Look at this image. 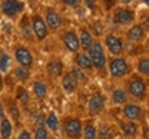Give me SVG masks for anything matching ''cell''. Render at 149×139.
I'll list each match as a JSON object with an SVG mask.
<instances>
[{"mask_svg":"<svg viewBox=\"0 0 149 139\" xmlns=\"http://www.w3.org/2000/svg\"><path fill=\"white\" fill-rule=\"evenodd\" d=\"M124 90L127 92L130 99L134 102H146L148 99V81L145 77L137 75V73H131L126 80L124 84Z\"/></svg>","mask_w":149,"mask_h":139,"instance_id":"1","label":"cell"},{"mask_svg":"<svg viewBox=\"0 0 149 139\" xmlns=\"http://www.w3.org/2000/svg\"><path fill=\"white\" fill-rule=\"evenodd\" d=\"M107 70L112 80H123L133 73V66L123 57H109L107 59Z\"/></svg>","mask_w":149,"mask_h":139,"instance_id":"2","label":"cell"},{"mask_svg":"<svg viewBox=\"0 0 149 139\" xmlns=\"http://www.w3.org/2000/svg\"><path fill=\"white\" fill-rule=\"evenodd\" d=\"M87 55L90 57L93 64V69L97 72H107V51L102 46V41L98 39H94L93 44L87 50Z\"/></svg>","mask_w":149,"mask_h":139,"instance_id":"3","label":"cell"},{"mask_svg":"<svg viewBox=\"0 0 149 139\" xmlns=\"http://www.w3.org/2000/svg\"><path fill=\"white\" fill-rule=\"evenodd\" d=\"M112 12V21L116 26L128 28L137 21V11L130 6H116Z\"/></svg>","mask_w":149,"mask_h":139,"instance_id":"4","label":"cell"},{"mask_svg":"<svg viewBox=\"0 0 149 139\" xmlns=\"http://www.w3.org/2000/svg\"><path fill=\"white\" fill-rule=\"evenodd\" d=\"M102 46L105 48V51L109 53L111 57H123L126 53V43L124 39L115 32L105 33L102 37Z\"/></svg>","mask_w":149,"mask_h":139,"instance_id":"5","label":"cell"},{"mask_svg":"<svg viewBox=\"0 0 149 139\" xmlns=\"http://www.w3.org/2000/svg\"><path fill=\"white\" fill-rule=\"evenodd\" d=\"M59 129L62 131L64 138L66 139H80L81 138V129H83V121L79 117L68 116L61 121Z\"/></svg>","mask_w":149,"mask_h":139,"instance_id":"6","label":"cell"},{"mask_svg":"<svg viewBox=\"0 0 149 139\" xmlns=\"http://www.w3.org/2000/svg\"><path fill=\"white\" fill-rule=\"evenodd\" d=\"M13 59L22 68L32 70L35 66V55L32 50L25 44H15L13 47Z\"/></svg>","mask_w":149,"mask_h":139,"instance_id":"7","label":"cell"},{"mask_svg":"<svg viewBox=\"0 0 149 139\" xmlns=\"http://www.w3.org/2000/svg\"><path fill=\"white\" fill-rule=\"evenodd\" d=\"M42 17L50 32H58L59 29L64 26V17L54 7H44Z\"/></svg>","mask_w":149,"mask_h":139,"instance_id":"8","label":"cell"},{"mask_svg":"<svg viewBox=\"0 0 149 139\" xmlns=\"http://www.w3.org/2000/svg\"><path fill=\"white\" fill-rule=\"evenodd\" d=\"M0 11L10 19H17L25 12V3L22 0H1Z\"/></svg>","mask_w":149,"mask_h":139,"instance_id":"9","label":"cell"},{"mask_svg":"<svg viewBox=\"0 0 149 139\" xmlns=\"http://www.w3.org/2000/svg\"><path fill=\"white\" fill-rule=\"evenodd\" d=\"M107 106V95L101 91H95L91 94L87 102V112L91 117H97L104 113Z\"/></svg>","mask_w":149,"mask_h":139,"instance_id":"10","label":"cell"},{"mask_svg":"<svg viewBox=\"0 0 149 139\" xmlns=\"http://www.w3.org/2000/svg\"><path fill=\"white\" fill-rule=\"evenodd\" d=\"M122 114H123V117H124V120L138 123V121H142V118H144L145 109L138 102L130 101L126 105L122 106Z\"/></svg>","mask_w":149,"mask_h":139,"instance_id":"11","label":"cell"},{"mask_svg":"<svg viewBox=\"0 0 149 139\" xmlns=\"http://www.w3.org/2000/svg\"><path fill=\"white\" fill-rule=\"evenodd\" d=\"M29 19H31V26H32L33 35H35V39H36L37 43H42L50 35V30H48L46 22L43 19V17L37 12H33L32 15H29Z\"/></svg>","mask_w":149,"mask_h":139,"instance_id":"12","label":"cell"},{"mask_svg":"<svg viewBox=\"0 0 149 139\" xmlns=\"http://www.w3.org/2000/svg\"><path fill=\"white\" fill-rule=\"evenodd\" d=\"M59 39H61V43L64 44V47L72 54H76L80 51V44H79V37H77V32L76 29H64L61 35H59Z\"/></svg>","mask_w":149,"mask_h":139,"instance_id":"13","label":"cell"},{"mask_svg":"<svg viewBox=\"0 0 149 139\" xmlns=\"http://www.w3.org/2000/svg\"><path fill=\"white\" fill-rule=\"evenodd\" d=\"M124 36L127 39L128 41H131L133 44L137 43H142L146 36H148V32H146V26L144 24H139V22H134L133 25L126 29L124 32Z\"/></svg>","mask_w":149,"mask_h":139,"instance_id":"14","label":"cell"},{"mask_svg":"<svg viewBox=\"0 0 149 139\" xmlns=\"http://www.w3.org/2000/svg\"><path fill=\"white\" fill-rule=\"evenodd\" d=\"M65 65L62 62V59L57 58V57H53L47 61L46 64V73L47 76L51 79V80H57V79H61L62 73L65 72Z\"/></svg>","mask_w":149,"mask_h":139,"instance_id":"15","label":"cell"},{"mask_svg":"<svg viewBox=\"0 0 149 139\" xmlns=\"http://www.w3.org/2000/svg\"><path fill=\"white\" fill-rule=\"evenodd\" d=\"M18 29H19V33L21 36L26 41L29 43H36V39H35V35H33L32 26H31V19H29V14L28 12H24L18 21Z\"/></svg>","mask_w":149,"mask_h":139,"instance_id":"16","label":"cell"},{"mask_svg":"<svg viewBox=\"0 0 149 139\" xmlns=\"http://www.w3.org/2000/svg\"><path fill=\"white\" fill-rule=\"evenodd\" d=\"M61 87H62L65 94H73L79 88V81L76 80V77L69 70H65L61 76Z\"/></svg>","mask_w":149,"mask_h":139,"instance_id":"17","label":"cell"},{"mask_svg":"<svg viewBox=\"0 0 149 139\" xmlns=\"http://www.w3.org/2000/svg\"><path fill=\"white\" fill-rule=\"evenodd\" d=\"M139 124L135 121H127L124 120L120 123V131L124 138L127 139H135L139 135Z\"/></svg>","mask_w":149,"mask_h":139,"instance_id":"18","label":"cell"},{"mask_svg":"<svg viewBox=\"0 0 149 139\" xmlns=\"http://www.w3.org/2000/svg\"><path fill=\"white\" fill-rule=\"evenodd\" d=\"M117 128L112 123H100L97 127V139H115Z\"/></svg>","mask_w":149,"mask_h":139,"instance_id":"19","label":"cell"},{"mask_svg":"<svg viewBox=\"0 0 149 139\" xmlns=\"http://www.w3.org/2000/svg\"><path fill=\"white\" fill-rule=\"evenodd\" d=\"M77 37H79V44H80V51L87 53V50L90 48V46L94 41V36L91 35L87 26H80L79 32H77Z\"/></svg>","mask_w":149,"mask_h":139,"instance_id":"20","label":"cell"},{"mask_svg":"<svg viewBox=\"0 0 149 139\" xmlns=\"http://www.w3.org/2000/svg\"><path fill=\"white\" fill-rule=\"evenodd\" d=\"M111 101H112V103L116 105V106H123V105H126L127 102H130V98H128L127 92L124 90V87L116 86L115 88H112Z\"/></svg>","mask_w":149,"mask_h":139,"instance_id":"21","label":"cell"},{"mask_svg":"<svg viewBox=\"0 0 149 139\" xmlns=\"http://www.w3.org/2000/svg\"><path fill=\"white\" fill-rule=\"evenodd\" d=\"M73 62L77 68L83 69L84 72H87V73H91V72L94 70L93 69V64H91V61H90V57H88L87 53H84V51H79V53L74 54Z\"/></svg>","mask_w":149,"mask_h":139,"instance_id":"22","label":"cell"},{"mask_svg":"<svg viewBox=\"0 0 149 139\" xmlns=\"http://www.w3.org/2000/svg\"><path fill=\"white\" fill-rule=\"evenodd\" d=\"M32 92L33 96L39 99V101H43L46 99L48 95V86L44 80H40V79H35L32 80Z\"/></svg>","mask_w":149,"mask_h":139,"instance_id":"23","label":"cell"},{"mask_svg":"<svg viewBox=\"0 0 149 139\" xmlns=\"http://www.w3.org/2000/svg\"><path fill=\"white\" fill-rule=\"evenodd\" d=\"M6 109V114L7 117L10 118L14 125H19V121H21V109H19V105L17 103L14 99H10L8 101V106H4Z\"/></svg>","mask_w":149,"mask_h":139,"instance_id":"24","label":"cell"},{"mask_svg":"<svg viewBox=\"0 0 149 139\" xmlns=\"http://www.w3.org/2000/svg\"><path fill=\"white\" fill-rule=\"evenodd\" d=\"M14 131H15V125L7 117V114L0 118V139H13Z\"/></svg>","mask_w":149,"mask_h":139,"instance_id":"25","label":"cell"},{"mask_svg":"<svg viewBox=\"0 0 149 139\" xmlns=\"http://www.w3.org/2000/svg\"><path fill=\"white\" fill-rule=\"evenodd\" d=\"M31 75H32V70L26 69V68H22L19 65L14 66L11 69V76L15 79L21 86H25L28 81H31Z\"/></svg>","mask_w":149,"mask_h":139,"instance_id":"26","label":"cell"},{"mask_svg":"<svg viewBox=\"0 0 149 139\" xmlns=\"http://www.w3.org/2000/svg\"><path fill=\"white\" fill-rule=\"evenodd\" d=\"M14 59L11 57V54H8L6 50L0 48V73L4 75L11 72V69L14 68Z\"/></svg>","mask_w":149,"mask_h":139,"instance_id":"27","label":"cell"},{"mask_svg":"<svg viewBox=\"0 0 149 139\" xmlns=\"http://www.w3.org/2000/svg\"><path fill=\"white\" fill-rule=\"evenodd\" d=\"M134 68L137 70V75L148 79L149 76V58L148 55H139L134 62Z\"/></svg>","mask_w":149,"mask_h":139,"instance_id":"28","label":"cell"},{"mask_svg":"<svg viewBox=\"0 0 149 139\" xmlns=\"http://www.w3.org/2000/svg\"><path fill=\"white\" fill-rule=\"evenodd\" d=\"M31 99H32V96L29 94L26 88L24 86H18L15 88V94H14V101L17 103H19L21 106H28L29 103H31Z\"/></svg>","mask_w":149,"mask_h":139,"instance_id":"29","label":"cell"},{"mask_svg":"<svg viewBox=\"0 0 149 139\" xmlns=\"http://www.w3.org/2000/svg\"><path fill=\"white\" fill-rule=\"evenodd\" d=\"M44 127L51 131V132H58L59 131V125H61V120L58 118V114L55 112H48V114L44 118Z\"/></svg>","mask_w":149,"mask_h":139,"instance_id":"30","label":"cell"},{"mask_svg":"<svg viewBox=\"0 0 149 139\" xmlns=\"http://www.w3.org/2000/svg\"><path fill=\"white\" fill-rule=\"evenodd\" d=\"M80 139H97V125L93 120H87L86 123H83Z\"/></svg>","mask_w":149,"mask_h":139,"instance_id":"31","label":"cell"},{"mask_svg":"<svg viewBox=\"0 0 149 139\" xmlns=\"http://www.w3.org/2000/svg\"><path fill=\"white\" fill-rule=\"evenodd\" d=\"M87 28H88V30L91 32V35L95 36L98 40H101V37H104V35H105V26H104V24L100 19L93 21Z\"/></svg>","mask_w":149,"mask_h":139,"instance_id":"32","label":"cell"},{"mask_svg":"<svg viewBox=\"0 0 149 139\" xmlns=\"http://www.w3.org/2000/svg\"><path fill=\"white\" fill-rule=\"evenodd\" d=\"M69 72L74 76V77H76V80L79 81V84H80V83H87V81H88V73H87V72H84L83 69L77 68L76 65H73V66L70 68Z\"/></svg>","mask_w":149,"mask_h":139,"instance_id":"33","label":"cell"},{"mask_svg":"<svg viewBox=\"0 0 149 139\" xmlns=\"http://www.w3.org/2000/svg\"><path fill=\"white\" fill-rule=\"evenodd\" d=\"M50 131H48L44 125H40V127H36L35 131H33V138L32 139H50Z\"/></svg>","mask_w":149,"mask_h":139,"instance_id":"34","label":"cell"},{"mask_svg":"<svg viewBox=\"0 0 149 139\" xmlns=\"http://www.w3.org/2000/svg\"><path fill=\"white\" fill-rule=\"evenodd\" d=\"M100 4L102 6V8L108 12H111L116 6H119V0H100Z\"/></svg>","mask_w":149,"mask_h":139,"instance_id":"35","label":"cell"},{"mask_svg":"<svg viewBox=\"0 0 149 139\" xmlns=\"http://www.w3.org/2000/svg\"><path fill=\"white\" fill-rule=\"evenodd\" d=\"M15 139H32V134H31V131H29V129L22 128V129L18 131Z\"/></svg>","mask_w":149,"mask_h":139,"instance_id":"36","label":"cell"},{"mask_svg":"<svg viewBox=\"0 0 149 139\" xmlns=\"http://www.w3.org/2000/svg\"><path fill=\"white\" fill-rule=\"evenodd\" d=\"M80 1H83V4H84L88 10L95 11L97 8H98V0H80Z\"/></svg>","mask_w":149,"mask_h":139,"instance_id":"37","label":"cell"},{"mask_svg":"<svg viewBox=\"0 0 149 139\" xmlns=\"http://www.w3.org/2000/svg\"><path fill=\"white\" fill-rule=\"evenodd\" d=\"M58 1L61 4L66 6V7H72V8H76L80 4V0H58Z\"/></svg>","mask_w":149,"mask_h":139,"instance_id":"38","label":"cell"},{"mask_svg":"<svg viewBox=\"0 0 149 139\" xmlns=\"http://www.w3.org/2000/svg\"><path fill=\"white\" fill-rule=\"evenodd\" d=\"M6 116V109H4V103L0 102V118Z\"/></svg>","mask_w":149,"mask_h":139,"instance_id":"39","label":"cell"},{"mask_svg":"<svg viewBox=\"0 0 149 139\" xmlns=\"http://www.w3.org/2000/svg\"><path fill=\"white\" fill-rule=\"evenodd\" d=\"M3 88H4V77L0 73V92L3 91Z\"/></svg>","mask_w":149,"mask_h":139,"instance_id":"40","label":"cell"},{"mask_svg":"<svg viewBox=\"0 0 149 139\" xmlns=\"http://www.w3.org/2000/svg\"><path fill=\"white\" fill-rule=\"evenodd\" d=\"M133 0H119V3H120V6H128L130 3H131Z\"/></svg>","mask_w":149,"mask_h":139,"instance_id":"41","label":"cell"},{"mask_svg":"<svg viewBox=\"0 0 149 139\" xmlns=\"http://www.w3.org/2000/svg\"><path fill=\"white\" fill-rule=\"evenodd\" d=\"M50 139H55V138H50Z\"/></svg>","mask_w":149,"mask_h":139,"instance_id":"42","label":"cell"}]
</instances>
